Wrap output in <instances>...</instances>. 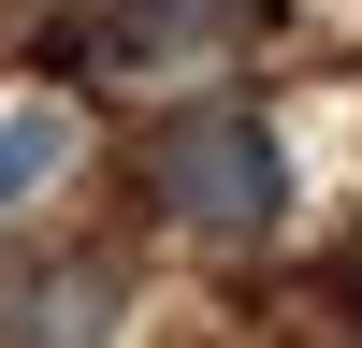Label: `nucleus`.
I'll list each match as a JSON object with an SVG mask.
<instances>
[{"label":"nucleus","mask_w":362,"mask_h":348,"mask_svg":"<svg viewBox=\"0 0 362 348\" xmlns=\"http://www.w3.org/2000/svg\"><path fill=\"white\" fill-rule=\"evenodd\" d=\"M0 348H116V276L102 261H44L0 290Z\"/></svg>","instance_id":"obj_2"},{"label":"nucleus","mask_w":362,"mask_h":348,"mask_svg":"<svg viewBox=\"0 0 362 348\" xmlns=\"http://www.w3.org/2000/svg\"><path fill=\"white\" fill-rule=\"evenodd\" d=\"M145 189H160V218H189V232H218V247H247V232H276L290 160H276V131H261L247 102H189V116L160 131V160H145Z\"/></svg>","instance_id":"obj_1"},{"label":"nucleus","mask_w":362,"mask_h":348,"mask_svg":"<svg viewBox=\"0 0 362 348\" xmlns=\"http://www.w3.org/2000/svg\"><path fill=\"white\" fill-rule=\"evenodd\" d=\"M58 160H73V116H58V102H29V116H0V218H15V203L44 189Z\"/></svg>","instance_id":"obj_3"},{"label":"nucleus","mask_w":362,"mask_h":348,"mask_svg":"<svg viewBox=\"0 0 362 348\" xmlns=\"http://www.w3.org/2000/svg\"><path fill=\"white\" fill-rule=\"evenodd\" d=\"M261 0H116V44H203V29H247Z\"/></svg>","instance_id":"obj_4"}]
</instances>
